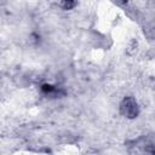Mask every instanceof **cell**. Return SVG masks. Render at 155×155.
<instances>
[{"mask_svg": "<svg viewBox=\"0 0 155 155\" xmlns=\"http://www.w3.org/2000/svg\"><path fill=\"white\" fill-rule=\"evenodd\" d=\"M120 111H121V114L124 116H126L128 119H134L139 113L138 104H137L136 99L133 97L124 98V101L120 104Z\"/></svg>", "mask_w": 155, "mask_h": 155, "instance_id": "1", "label": "cell"}, {"mask_svg": "<svg viewBox=\"0 0 155 155\" xmlns=\"http://www.w3.org/2000/svg\"><path fill=\"white\" fill-rule=\"evenodd\" d=\"M41 91H42L44 93H53V92L56 91V87H54V86H52V85L45 84V85H42V86H41Z\"/></svg>", "mask_w": 155, "mask_h": 155, "instance_id": "2", "label": "cell"}, {"mask_svg": "<svg viewBox=\"0 0 155 155\" xmlns=\"http://www.w3.org/2000/svg\"><path fill=\"white\" fill-rule=\"evenodd\" d=\"M62 4L65 10H69L76 5V0H62Z\"/></svg>", "mask_w": 155, "mask_h": 155, "instance_id": "3", "label": "cell"}]
</instances>
